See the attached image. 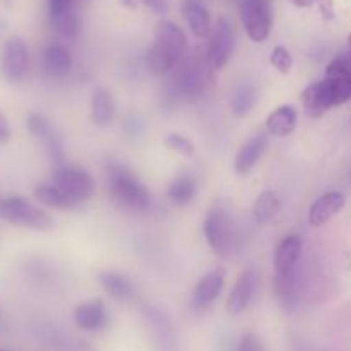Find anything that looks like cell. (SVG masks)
Returning a JSON list of instances; mask_svg holds the SVG:
<instances>
[{"label":"cell","instance_id":"1","mask_svg":"<svg viewBox=\"0 0 351 351\" xmlns=\"http://www.w3.org/2000/svg\"><path fill=\"white\" fill-rule=\"evenodd\" d=\"M187 53V38L171 21H160L154 29V41L147 50V67L158 75L170 74Z\"/></svg>","mask_w":351,"mask_h":351},{"label":"cell","instance_id":"2","mask_svg":"<svg viewBox=\"0 0 351 351\" xmlns=\"http://www.w3.org/2000/svg\"><path fill=\"white\" fill-rule=\"evenodd\" d=\"M106 184L113 201L122 208L144 211L149 206V192L146 185L123 163L110 161L106 165Z\"/></svg>","mask_w":351,"mask_h":351},{"label":"cell","instance_id":"3","mask_svg":"<svg viewBox=\"0 0 351 351\" xmlns=\"http://www.w3.org/2000/svg\"><path fill=\"white\" fill-rule=\"evenodd\" d=\"M351 99V81L322 79L307 86L302 93V105L311 117H319L332 106L343 105Z\"/></svg>","mask_w":351,"mask_h":351},{"label":"cell","instance_id":"4","mask_svg":"<svg viewBox=\"0 0 351 351\" xmlns=\"http://www.w3.org/2000/svg\"><path fill=\"white\" fill-rule=\"evenodd\" d=\"M209 62L199 55L184 57V60L175 67L170 82V95L177 98H195L202 95L208 84Z\"/></svg>","mask_w":351,"mask_h":351},{"label":"cell","instance_id":"5","mask_svg":"<svg viewBox=\"0 0 351 351\" xmlns=\"http://www.w3.org/2000/svg\"><path fill=\"white\" fill-rule=\"evenodd\" d=\"M0 218L19 228L38 230V232L53 228V219L47 211L19 195L0 197Z\"/></svg>","mask_w":351,"mask_h":351},{"label":"cell","instance_id":"6","mask_svg":"<svg viewBox=\"0 0 351 351\" xmlns=\"http://www.w3.org/2000/svg\"><path fill=\"white\" fill-rule=\"evenodd\" d=\"M204 235L213 252L228 257L237 245V233L228 211L223 206H213L204 219Z\"/></svg>","mask_w":351,"mask_h":351},{"label":"cell","instance_id":"7","mask_svg":"<svg viewBox=\"0 0 351 351\" xmlns=\"http://www.w3.org/2000/svg\"><path fill=\"white\" fill-rule=\"evenodd\" d=\"M53 185L67 194L77 204L89 201L95 195V180L86 170L72 165H62L55 168Z\"/></svg>","mask_w":351,"mask_h":351},{"label":"cell","instance_id":"8","mask_svg":"<svg viewBox=\"0 0 351 351\" xmlns=\"http://www.w3.org/2000/svg\"><path fill=\"white\" fill-rule=\"evenodd\" d=\"M240 17L250 40L256 43L267 40L273 26V12L267 0H242Z\"/></svg>","mask_w":351,"mask_h":351},{"label":"cell","instance_id":"9","mask_svg":"<svg viewBox=\"0 0 351 351\" xmlns=\"http://www.w3.org/2000/svg\"><path fill=\"white\" fill-rule=\"evenodd\" d=\"M235 50V31L226 17H219L209 34L206 58L213 69H223Z\"/></svg>","mask_w":351,"mask_h":351},{"label":"cell","instance_id":"10","mask_svg":"<svg viewBox=\"0 0 351 351\" xmlns=\"http://www.w3.org/2000/svg\"><path fill=\"white\" fill-rule=\"evenodd\" d=\"M27 130H29L31 136L41 141L55 168L65 165L64 141L47 117L40 115V113H31L27 117Z\"/></svg>","mask_w":351,"mask_h":351},{"label":"cell","instance_id":"11","mask_svg":"<svg viewBox=\"0 0 351 351\" xmlns=\"http://www.w3.org/2000/svg\"><path fill=\"white\" fill-rule=\"evenodd\" d=\"M29 71V51L21 38H10L2 50V74L9 82H21Z\"/></svg>","mask_w":351,"mask_h":351},{"label":"cell","instance_id":"12","mask_svg":"<svg viewBox=\"0 0 351 351\" xmlns=\"http://www.w3.org/2000/svg\"><path fill=\"white\" fill-rule=\"evenodd\" d=\"M72 319H74L75 326L82 331L98 332L106 328L108 324V312H106L105 302L95 298V300H88L79 304L72 312Z\"/></svg>","mask_w":351,"mask_h":351},{"label":"cell","instance_id":"13","mask_svg":"<svg viewBox=\"0 0 351 351\" xmlns=\"http://www.w3.org/2000/svg\"><path fill=\"white\" fill-rule=\"evenodd\" d=\"M223 287H225V269L223 267H216V269L209 271L195 285L194 293H192V307L195 311H204V308H208L221 295Z\"/></svg>","mask_w":351,"mask_h":351},{"label":"cell","instance_id":"14","mask_svg":"<svg viewBox=\"0 0 351 351\" xmlns=\"http://www.w3.org/2000/svg\"><path fill=\"white\" fill-rule=\"evenodd\" d=\"M257 288V274L254 269H245L235 281L228 302H226V311L232 315H239L249 307L254 293Z\"/></svg>","mask_w":351,"mask_h":351},{"label":"cell","instance_id":"15","mask_svg":"<svg viewBox=\"0 0 351 351\" xmlns=\"http://www.w3.org/2000/svg\"><path fill=\"white\" fill-rule=\"evenodd\" d=\"M346 204V197L341 192H328L315 199L314 204L308 209V223L315 228L324 226L329 219L335 218Z\"/></svg>","mask_w":351,"mask_h":351},{"label":"cell","instance_id":"16","mask_svg":"<svg viewBox=\"0 0 351 351\" xmlns=\"http://www.w3.org/2000/svg\"><path fill=\"white\" fill-rule=\"evenodd\" d=\"M266 147H267V134L261 132V134H256L254 137H250V139L240 147L239 153H237V158H235L237 173L242 175V177H245L247 173H250L252 168L257 165V161L263 158Z\"/></svg>","mask_w":351,"mask_h":351},{"label":"cell","instance_id":"17","mask_svg":"<svg viewBox=\"0 0 351 351\" xmlns=\"http://www.w3.org/2000/svg\"><path fill=\"white\" fill-rule=\"evenodd\" d=\"M72 58L67 48L60 43H51L43 51V69L47 75L62 79L71 72Z\"/></svg>","mask_w":351,"mask_h":351},{"label":"cell","instance_id":"18","mask_svg":"<svg viewBox=\"0 0 351 351\" xmlns=\"http://www.w3.org/2000/svg\"><path fill=\"white\" fill-rule=\"evenodd\" d=\"M302 252V240L290 235L280 242L274 252V271L276 274H288L295 269Z\"/></svg>","mask_w":351,"mask_h":351},{"label":"cell","instance_id":"19","mask_svg":"<svg viewBox=\"0 0 351 351\" xmlns=\"http://www.w3.org/2000/svg\"><path fill=\"white\" fill-rule=\"evenodd\" d=\"M182 14L195 38H206L211 34V16L209 10L197 0H185Z\"/></svg>","mask_w":351,"mask_h":351},{"label":"cell","instance_id":"20","mask_svg":"<svg viewBox=\"0 0 351 351\" xmlns=\"http://www.w3.org/2000/svg\"><path fill=\"white\" fill-rule=\"evenodd\" d=\"M297 127V110L291 105H283L274 110L266 120V130L269 136L287 137Z\"/></svg>","mask_w":351,"mask_h":351},{"label":"cell","instance_id":"21","mask_svg":"<svg viewBox=\"0 0 351 351\" xmlns=\"http://www.w3.org/2000/svg\"><path fill=\"white\" fill-rule=\"evenodd\" d=\"M146 317L149 324L153 326L154 336H156V343L160 346V351H175V336L173 329H171L170 319L163 314V312L156 311L153 307L146 308Z\"/></svg>","mask_w":351,"mask_h":351},{"label":"cell","instance_id":"22","mask_svg":"<svg viewBox=\"0 0 351 351\" xmlns=\"http://www.w3.org/2000/svg\"><path fill=\"white\" fill-rule=\"evenodd\" d=\"M197 194V180L191 173H180L173 178V182L168 187V197L175 206L191 204Z\"/></svg>","mask_w":351,"mask_h":351},{"label":"cell","instance_id":"23","mask_svg":"<svg viewBox=\"0 0 351 351\" xmlns=\"http://www.w3.org/2000/svg\"><path fill=\"white\" fill-rule=\"evenodd\" d=\"M34 197H36L41 204L48 206V208L60 209V211L77 208V202L72 201L67 194H64V192L53 184L36 185V187H34Z\"/></svg>","mask_w":351,"mask_h":351},{"label":"cell","instance_id":"24","mask_svg":"<svg viewBox=\"0 0 351 351\" xmlns=\"http://www.w3.org/2000/svg\"><path fill=\"white\" fill-rule=\"evenodd\" d=\"M99 285L103 290L115 300H129L134 297V287L123 274L113 273V271H106L98 276Z\"/></svg>","mask_w":351,"mask_h":351},{"label":"cell","instance_id":"25","mask_svg":"<svg viewBox=\"0 0 351 351\" xmlns=\"http://www.w3.org/2000/svg\"><path fill=\"white\" fill-rule=\"evenodd\" d=\"M115 101L106 89H96L91 99V119L96 125L105 127L115 117Z\"/></svg>","mask_w":351,"mask_h":351},{"label":"cell","instance_id":"26","mask_svg":"<svg viewBox=\"0 0 351 351\" xmlns=\"http://www.w3.org/2000/svg\"><path fill=\"white\" fill-rule=\"evenodd\" d=\"M257 98H259V95H257L256 86L252 82H242V84L237 86L232 95V112L237 117L249 115L256 106Z\"/></svg>","mask_w":351,"mask_h":351},{"label":"cell","instance_id":"27","mask_svg":"<svg viewBox=\"0 0 351 351\" xmlns=\"http://www.w3.org/2000/svg\"><path fill=\"white\" fill-rule=\"evenodd\" d=\"M280 199L276 197V194L271 191H264L259 197L256 199V204H254V218L259 223H267L273 221L274 218L280 213Z\"/></svg>","mask_w":351,"mask_h":351},{"label":"cell","instance_id":"28","mask_svg":"<svg viewBox=\"0 0 351 351\" xmlns=\"http://www.w3.org/2000/svg\"><path fill=\"white\" fill-rule=\"evenodd\" d=\"M326 77L351 81V51H345L332 58L326 67Z\"/></svg>","mask_w":351,"mask_h":351},{"label":"cell","instance_id":"29","mask_svg":"<svg viewBox=\"0 0 351 351\" xmlns=\"http://www.w3.org/2000/svg\"><path fill=\"white\" fill-rule=\"evenodd\" d=\"M51 24H53L55 29L65 38H75L77 36L79 29H81V21H79V16L75 10L69 12L67 16L60 17V19L51 21Z\"/></svg>","mask_w":351,"mask_h":351},{"label":"cell","instance_id":"30","mask_svg":"<svg viewBox=\"0 0 351 351\" xmlns=\"http://www.w3.org/2000/svg\"><path fill=\"white\" fill-rule=\"evenodd\" d=\"M165 146H167L168 149L175 151V153L182 154L184 158H192L195 153L192 141L187 139L185 136H182V134H170V136H167Z\"/></svg>","mask_w":351,"mask_h":351},{"label":"cell","instance_id":"31","mask_svg":"<svg viewBox=\"0 0 351 351\" xmlns=\"http://www.w3.org/2000/svg\"><path fill=\"white\" fill-rule=\"evenodd\" d=\"M269 62L278 72H281V74H290L291 67H293V57H291V53L285 47L274 48V50L271 51Z\"/></svg>","mask_w":351,"mask_h":351},{"label":"cell","instance_id":"32","mask_svg":"<svg viewBox=\"0 0 351 351\" xmlns=\"http://www.w3.org/2000/svg\"><path fill=\"white\" fill-rule=\"evenodd\" d=\"M75 0H48V12H50V19L57 21L60 17L67 16L69 12L75 10L74 7Z\"/></svg>","mask_w":351,"mask_h":351},{"label":"cell","instance_id":"33","mask_svg":"<svg viewBox=\"0 0 351 351\" xmlns=\"http://www.w3.org/2000/svg\"><path fill=\"white\" fill-rule=\"evenodd\" d=\"M237 351H264L263 345H261L259 338L254 335H245L240 338Z\"/></svg>","mask_w":351,"mask_h":351},{"label":"cell","instance_id":"34","mask_svg":"<svg viewBox=\"0 0 351 351\" xmlns=\"http://www.w3.org/2000/svg\"><path fill=\"white\" fill-rule=\"evenodd\" d=\"M314 3H317L321 16L324 19H335V0H314Z\"/></svg>","mask_w":351,"mask_h":351},{"label":"cell","instance_id":"35","mask_svg":"<svg viewBox=\"0 0 351 351\" xmlns=\"http://www.w3.org/2000/svg\"><path fill=\"white\" fill-rule=\"evenodd\" d=\"M141 2H143L147 9L153 10L154 14H158V16H161V14H165L168 10V0H141Z\"/></svg>","mask_w":351,"mask_h":351},{"label":"cell","instance_id":"36","mask_svg":"<svg viewBox=\"0 0 351 351\" xmlns=\"http://www.w3.org/2000/svg\"><path fill=\"white\" fill-rule=\"evenodd\" d=\"M9 139H10L9 120H7L5 115L0 112V143H9Z\"/></svg>","mask_w":351,"mask_h":351},{"label":"cell","instance_id":"37","mask_svg":"<svg viewBox=\"0 0 351 351\" xmlns=\"http://www.w3.org/2000/svg\"><path fill=\"white\" fill-rule=\"evenodd\" d=\"M297 7H311L314 5V0H291Z\"/></svg>","mask_w":351,"mask_h":351},{"label":"cell","instance_id":"38","mask_svg":"<svg viewBox=\"0 0 351 351\" xmlns=\"http://www.w3.org/2000/svg\"><path fill=\"white\" fill-rule=\"evenodd\" d=\"M348 47H350V51H351V34L348 36Z\"/></svg>","mask_w":351,"mask_h":351},{"label":"cell","instance_id":"39","mask_svg":"<svg viewBox=\"0 0 351 351\" xmlns=\"http://www.w3.org/2000/svg\"><path fill=\"white\" fill-rule=\"evenodd\" d=\"M0 351H5V350H2V348H0Z\"/></svg>","mask_w":351,"mask_h":351}]
</instances>
